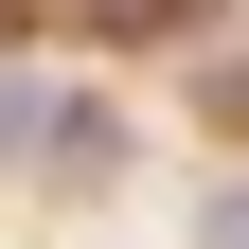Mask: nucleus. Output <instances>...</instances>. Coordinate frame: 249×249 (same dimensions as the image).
<instances>
[{"mask_svg":"<svg viewBox=\"0 0 249 249\" xmlns=\"http://www.w3.org/2000/svg\"><path fill=\"white\" fill-rule=\"evenodd\" d=\"M107 36H196V0H89Z\"/></svg>","mask_w":249,"mask_h":249,"instance_id":"nucleus-1","label":"nucleus"},{"mask_svg":"<svg viewBox=\"0 0 249 249\" xmlns=\"http://www.w3.org/2000/svg\"><path fill=\"white\" fill-rule=\"evenodd\" d=\"M196 249H249V178H231V196H196Z\"/></svg>","mask_w":249,"mask_h":249,"instance_id":"nucleus-2","label":"nucleus"}]
</instances>
